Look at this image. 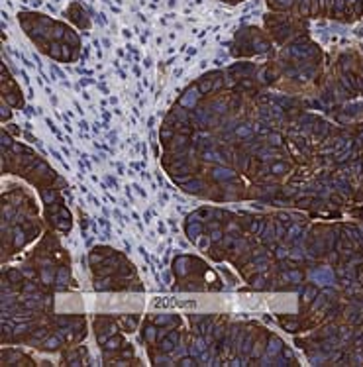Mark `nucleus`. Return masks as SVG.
Returning <instances> with one entry per match:
<instances>
[{
	"instance_id": "1",
	"label": "nucleus",
	"mask_w": 363,
	"mask_h": 367,
	"mask_svg": "<svg viewBox=\"0 0 363 367\" xmlns=\"http://www.w3.org/2000/svg\"><path fill=\"white\" fill-rule=\"evenodd\" d=\"M310 279L314 281V283L318 285H330L334 281V275L330 269H326V267H320V269H312L310 271Z\"/></svg>"
},
{
	"instance_id": "2",
	"label": "nucleus",
	"mask_w": 363,
	"mask_h": 367,
	"mask_svg": "<svg viewBox=\"0 0 363 367\" xmlns=\"http://www.w3.org/2000/svg\"><path fill=\"white\" fill-rule=\"evenodd\" d=\"M212 177L220 183H228V181H234L236 179V173L228 167H216V169H212Z\"/></svg>"
},
{
	"instance_id": "3",
	"label": "nucleus",
	"mask_w": 363,
	"mask_h": 367,
	"mask_svg": "<svg viewBox=\"0 0 363 367\" xmlns=\"http://www.w3.org/2000/svg\"><path fill=\"white\" fill-rule=\"evenodd\" d=\"M189 265H190V259H189V257H185V255L177 257V259H175V263H173L175 275H179V277H185V275H187V273H189Z\"/></svg>"
},
{
	"instance_id": "4",
	"label": "nucleus",
	"mask_w": 363,
	"mask_h": 367,
	"mask_svg": "<svg viewBox=\"0 0 363 367\" xmlns=\"http://www.w3.org/2000/svg\"><path fill=\"white\" fill-rule=\"evenodd\" d=\"M281 351H283V342L279 340V338H271V340L267 342V347H265L267 357H277Z\"/></svg>"
},
{
	"instance_id": "5",
	"label": "nucleus",
	"mask_w": 363,
	"mask_h": 367,
	"mask_svg": "<svg viewBox=\"0 0 363 367\" xmlns=\"http://www.w3.org/2000/svg\"><path fill=\"white\" fill-rule=\"evenodd\" d=\"M196 100H198V91L196 88H189V91L185 92V96L181 98V106L183 108H194Z\"/></svg>"
},
{
	"instance_id": "6",
	"label": "nucleus",
	"mask_w": 363,
	"mask_h": 367,
	"mask_svg": "<svg viewBox=\"0 0 363 367\" xmlns=\"http://www.w3.org/2000/svg\"><path fill=\"white\" fill-rule=\"evenodd\" d=\"M61 342H63V336L61 334H55V336H51V338H47V340L43 342V350L53 351V350H57V347L61 346Z\"/></svg>"
},
{
	"instance_id": "7",
	"label": "nucleus",
	"mask_w": 363,
	"mask_h": 367,
	"mask_svg": "<svg viewBox=\"0 0 363 367\" xmlns=\"http://www.w3.org/2000/svg\"><path fill=\"white\" fill-rule=\"evenodd\" d=\"M261 238L265 239V242H273V239L277 238V230H275V226H273V222L265 224V228H263V232H261Z\"/></svg>"
},
{
	"instance_id": "8",
	"label": "nucleus",
	"mask_w": 363,
	"mask_h": 367,
	"mask_svg": "<svg viewBox=\"0 0 363 367\" xmlns=\"http://www.w3.org/2000/svg\"><path fill=\"white\" fill-rule=\"evenodd\" d=\"M194 122L198 126H208L210 124V112L208 110H196L194 112Z\"/></svg>"
},
{
	"instance_id": "9",
	"label": "nucleus",
	"mask_w": 363,
	"mask_h": 367,
	"mask_svg": "<svg viewBox=\"0 0 363 367\" xmlns=\"http://www.w3.org/2000/svg\"><path fill=\"white\" fill-rule=\"evenodd\" d=\"M69 281V271L61 267V269L57 271V277H55V285H57V289H65V285H67Z\"/></svg>"
},
{
	"instance_id": "10",
	"label": "nucleus",
	"mask_w": 363,
	"mask_h": 367,
	"mask_svg": "<svg viewBox=\"0 0 363 367\" xmlns=\"http://www.w3.org/2000/svg\"><path fill=\"white\" fill-rule=\"evenodd\" d=\"M189 226H187V234H189V238H194L196 239L198 236H200V230H202V224L200 222H193V220H189Z\"/></svg>"
},
{
	"instance_id": "11",
	"label": "nucleus",
	"mask_w": 363,
	"mask_h": 367,
	"mask_svg": "<svg viewBox=\"0 0 363 367\" xmlns=\"http://www.w3.org/2000/svg\"><path fill=\"white\" fill-rule=\"evenodd\" d=\"M283 279L285 281H291V283H300L302 281V273L299 269H291V271H285L283 273Z\"/></svg>"
},
{
	"instance_id": "12",
	"label": "nucleus",
	"mask_w": 363,
	"mask_h": 367,
	"mask_svg": "<svg viewBox=\"0 0 363 367\" xmlns=\"http://www.w3.org/2000/svg\"><path fill=\"white\" fill-rule=\"evenodd\" d=\"M175 347H177V342L173 340V338L167 336V338H163V340H161V351H163V354H171Z\"/></svg>"
},
{
	"instance_id": "13",
	"label": "nucleus",
	"mask_w": 363,
	"mask_h": 367,
	"mask_svg": "<svg viewBox=\"0 0 363 367\" xmlns=\"http://www.w3.org/2000/svg\"><path fill=\"white\" fill-rule=\"evenodd\" d=\"M212 330H214V326H212V322L208 318H204L200 324H198V334L200 336H208V334H212Z\"/></svg>"
},
{
	"instance_id": "14",
	"label": "nucleus",
	"mask_w": 363,
	"mask_h": 367,
	"mask_svg": "<svg viewBox=\"0 0 363 367\" xmlns=\"http://www.w3.org/2000/svg\"><path fill=\"white\" fill-rule=\"evenodd\" d=\"M143 338H145L147 342H155L157 338H159V334H157V328L155 326H145V330H143Z\"/></svg>"
},
{
	"instance_id": "15",
	"label": "nucleus",
	"mask_w": 363,
	"mask_h": 367,
	"mask_svg": "<svg viewBox=\"0 0 363 367\" xmlns=\"http://www.w3.org/2000/svg\"><path fill=\"white\" fill-rule=\"evenodd\" d=\"M300 236H302V228H300V226H291V228L287 230V234H285L287 239H295V238H300Z\"/></svg>"
},
{
	"instance_id": "16",
	"label": "nucleus",
	"mask_w": 363,
	"mask_h": 367,
	"mask_svg": "<svg viewBox=\"0 0 363 367\" xmlns=\"http://www.w3.org/2000/svg\"><path fill=\"white\" fill-rule=\"evenodd\" d=\"M41 281H43L45 285H51L55 281V275H53V271L49 269V267H45V269H41Z\"/></svg>"
},
{
	"instance_id": "17",
	"label": "nucleus",
	"mask_w": 363,
	"mask_h": 367,
	"mask_svg": "<svg viewBox=\"0 0 363 367\" xmlns=\"http://www.w3.org/2000/svg\"><path fill=\"white\" fill-rule=\"evenodd\" d=\"M202 181H198V179H194V181H190V183H187L185 185V191H189V192H198L202 189Z\"/></svg>"
},
{
	"instance_id": "18",
	"label": "nucleus",
	"mask_w": 363,
	"mask_h": 367,
	"mask_svg": "<svg viewBox=\"0 0 363 367\" xmlns=\"http://www.w3.org/2000/svg\"><path fill=\"white\" fill-rule=\"evenodd\" d=\"M251 132H253V128L248 126V124H244V126H238V128H236V135H238V138H248V135H251Z\"/></svg>"
},
{
	"instance_id": "19",
	"label": "nucleus",
	"mask_w": 363,
	"mask_h": 367,
	"mask_svg": "<svg viewBox=\"0 0 363 367\" xmlns=\"http://www.w3.org/2000/svg\"><path fill=\"white\" fill-rule=\"evenodd\" d=\"M104 346H106L108 351H114V350H118V347L122 346V340H120V338H108V342H106Z\"/></svg>"
},
{
	"instance_id": "20",
	"label": "nucleus",
	"mask_w": 363,
	"mask_h": 367,
	"mask_svg": "<svg viewBox=\"0 0 363 367\" xmlns=\"http://www.w3.org/2000/svg\"><path fill=\"white\" fill-rule=\"evenodd\" d=\"M24 242H26V234L22 230H16L14 232V246L20 247V246H24Z\"/></svg>"
},
{
	"instance_id": "21",
	"label": "nucleus",
	"mask_w": 363,
	"mask_h": 367,
	"mask_svg": "<svg viewBox=\"0 0 363 367\" xmlns=\"http://www.w3.org/2000/svg\"><path fill=\"white\" fill-rule=\"evenodd\" d=\"M173 116H175V118L179 120V122H183V124H185V122H189V114H187V112L183 110V106H181V108H175Z\"/></svg>"
},
{
	"instance_id": "22",
	"label": "nucleus",
	"mask_w": 363,
	"mask_h": 367,
	"mask_svg": "<svg viewBox=\"0 0 363 367\" xmlns=\"http://www.w3.org/2000/svg\"><path fill=\"white\" fill-rule=\"evenodd\" d=\"M153 322H155L157 326H163V324H171V322H173V318H171V316H165V314H163V316L159 314V316L153 318Z\"/></svg>"
},
{
	"instance_id": "23",
	"label": "nucleus",
	"mask_w": 363,
	"mask_h": 367,
	"mask_svg": "<svg viewBox=\"0 0 363 367\" xmlns=\"http://www.w3.org/2000/svg\"><path fill=\"white\" fill-rule=\"evenodd\" d=\"M179 365L181 367H193V365H196V361H194V355L190 357V355H185L183 359L179 361Z\"/></svg>"
},
{
	"instance_id": "24",
	"label": "nucleus",
	"mask_w": 363,
	"mask_h": 367,
	"mask_svg": "<svg viewBox=\"0 0 363 367\" xmlns=\"http://www.w3.org/2000/svg\"><path fill=\"white\" fill-rule=\"evenodd\" d=\"M251 347H253V342H251V338H249V336H245V340H244V343H241V350H240V351H244V354H249Z\"/></svg>"
},
{
	"instance_id": "25",
	"label": "nucleus",
	"mask_w": 363,
	"mask_h": 367,
	"mask_svg": "<svg viewBox=\"0 0 363 367\" xmlns=\"http://www.w3.org/2000/svg\"><path fill=\"white\" fill-rule=\"evenodd\" d=\"M275 255H277V259H287L288 255H291V251H288L287 247H277V251H275Z\"/></svg>"
},
{
	"instance_id": "26",
	"label": "nucleus",
	"mask_w": 363,
	"mask_h": 367,
	"mask_svg": "<svg viewBox=\"0 0 363 367\" xmlns=\"http://www.w3.org/2000/svg\"><path fill=\"white\" fill-rule=\"evenodd\" d=\"M204 159L206 161H222V157L216 151H204Z\"/></svg>"
},
{
	"instance_id": "27",
	"label": "nucleus",
	"mask_w": 363,
	"mask_h": 367,
	"mask_svg": "<svg viewBox=\"0 0 363 367\" xmlns=\"http://www.w3.org/2000/svg\"><path fill=\"white\" fill-rule=\"evenodd\" d=\"M193 346L196 347V350L200 351V354H202V351H206V340H204V338H198V340H194Z\"/></svg>"
},
{
	"instance_id": "28",
	"label": "nucleus",
	"mask_w": 363,
	"mask_h": 367,
	"mask_svg": "<svg viewBox=\"0 0 363 367\" xmlns=\"http://www.w3.org/2000/svg\"><path fill=\"white\" fill-rule=\"evenodd\" d=\"M122 322L126 324V328H128V330H134V328H136V324H138V320L134 318V316H132V318L124 316V320H122Z\"/></svg>"
},
{
	"instance_id": "29",
	"label": "nucleus",
	"mask_w": 363,
	"mask_h": 367,
	"mask_svg": "<svg viewBox=\"0 0 363 367\" xmlns=\"http://www.w3.org/2000/svg\"><path fill=\"white\" fill-rule=\"evenodd\" d=\"M285 171H287V163H275L271 167V173H275V175L277 173H285Z\"/></svg>"
},
{
	"instance_id": "30",
	"label": "nucleus",
	"mask_w": 363,
	"mask_h": 367,
	"mask_svg": "<svg viewBox=\"0 0 363 367\" xmlns=\"http://www.w3.org/2000/svg\"><path fill=\"white\" fill-rule=\"evenodd\" d=\"M20 279H22V273H20V271H8V281H12V283H18Z\"/></svg>"
},
{
	"instance_id": "31",
	"label": "nucleus",
	"mask_w": 363,
	"mask_h": 367,
	"mask_svg": "<svg viewBox=\"0 0 363 367\" xmlns=\"http://www.w3.org/2000/svg\"><path fill=\"white\" fill-rule=\"evenodd\" d=\"M196 243H198V247H200V249H204V247H208L210 239H208L206 236H198V238H196Z\"/></svg>"
},
{
	"instance_id": "32",
	"label": "nucleus",
	"mask_w": 363,
	"mask_h": 367,
	"mask_svg": "<svg viewBox=\"0 0 363 367\" xmlns=\"http://www.w3.org/2000/svg\"><path fill=\"white\" fill-rule=\"evenodd\" d=\"M269 142H271V145H281V135L279 134H269Z\"/></svg>"
},
{
	"instance_id": "33",
	"label": "nucleus",
	"mask_w": 363,
	"mask_h": 367,
	"mask_svg": "<svg viewBox=\"0 0 363 367\" xmlns=\"http://www.w3.org/2000/svg\"><path fill=\"white\" fill-rule=\"evenodd\" d=\"M155 363L157 365H171V359L167 355H159V357H155Z\"/></svg>"
},
{
	"instance_id": "34",
	"label": "nucleus",
	"mask_w": 363,
	"mask_h": 367,
	"mask_svg": "<svg viewBox=\"0 0 363 367\" xmlns=\"http://www.w3.org/2000/svg\"><path fill=\"white\" fill-rule=\"evenodd\" d=\"M316 298V291L310 287V289H306L304 291V300H314Z\"/></svg>"
},
{
	"instance_id": "35",
	"label": "nucleus",
	"mask_w": 363,
	"mask_h": 367,
	"mask_svg": "<svg viewBox=\"0 0 363 367\" xmlns=\"http://www.w3.org/2000/svg\"><path fill=\"white\" fill-rule=\"evenodd\" d=\"M288 257H292V259L300 261V259H304V251H300V249H295V251H291V255H288Z\"/></svg>"
},
{
	"instance_id": "36",
	"label": "nucleus",
	"mask_w": 363,
	"mask_h": 367,
	"mask_svg": "<svg viewBox=\"0 0 363 367\" xmlns=\"http://www.w3.org/2000/svg\"><path fill=\"white\" fill-rule=\"evenodd\" d=\"M283 326H285L288 332H295L296 328H299V322H296V320H292V322H283Z\"/></svg>"
},
{
	"instance_id": "37",
	"label": "nucleus",
	"mask_w": 363,
	"mask_h": 367,
	"mask_svg": "<svg viewBox=\"0 0 363 367\" xmlns=\"http://www.w3.org/2000/svg\"><path fill=\"white\" fill-rule=\"evenodd\" d=\"M41 196H43V200H45V202H53L55 198H57V195H55L53 191H51V192H47V191H45V192H43V195H41Z\"/></svg>"
},
{
	"instance_id": "38",
	"label": "nucleus",
	"mask_w": 363,
	"mask_h": 367,
	"mask_svg": "<svg viewBox=\"0 0 363 367\" xmlns=\"http://www.w3.org/2000/svg\"><path fill=\"white\" fill-rule=\"evenodd\" d=\"M112 283L110 279H102V281H96V289H108V285Z\"/></svg>"
},
{
	"instance_id": "39",
	"label": "nucleus",
	"mask_w": 363,
	"mask_h": 367,
	"mask_svg": "<svg viewBox=\"0 0 363 367\" xmlns=\"http://www.w3.org/2000/svg\"><path fill=\"white\" fill-rule=\"evenodd\" d=\"M224 326H220V328H216V330H214V338H216V340H222V338H224Z\"/></svg>"
},
{
	"instance_id": "40",
	"label": "nucleus",
	"mask_w": 363,
	"mask_h": 367,
	"mask_svg": "<svg viewBox=\"0 0 363 367\" xmlns=\"http://www.w3.org/2000/svg\"><path fill=\"white\" fill-rule=\"evenodd\" d=\"M212 110H218V114H222V112L226 110V104H222V102H214V104H212Z\"/></svg>"
},
{
	"instance_id": "41",
	"label": "nucleus",
	"mask_w": 363,
	"mask_h": 367,
	"mask_svg": "<svg viewBox=\"0 0 363 367\" xmlns=\"http://www.w3.org/2000/svg\"><path fill=\"white\" fill-rule=\"evenodd\" d=\"M322 304H324V295H318V296L314 298V308H320Z\"/></svg>"
},
{
	"instance_id": "42",
	"label": "nucleus",
	"mask_w": 363,
	"mask_h": 367,
	"mask_svg": "<svg viewBox=\"0 0 363 367\" xmlns=\"http://www.w3.org/2000/svg\"><path fill=\"white\" fill-rule=\"evenodd\" d=\"M43 336H45V330H38V332H35V336H34V340H31V343H38L39 338H43Z\"/></svg>"
},
{
	"instance_id": "43",
	"label": "nucleus",
	"mask_w": 363,
	"mask_h": 367,
	"mask_svg": "<svg viewBox=\"0 0 363 367\" xmlns=\"http://www.w3.org/2000/svg\"><path fill=\"white\" fill-rule=\"evenodd\" d=\"M2 145H4V147L12 145V139H10V135H8V134H2Z\"/></svg>"
},
{
	"instance_id": "44",
	"label": "nucleus",
	"mask_w": 363,
	"mask_h": 367,
	"mask_svg": "<svg viewBox=\"0 0 363 367\" xmlns=\"http://www.w3.org/2000/svg\"><path fill=\"white\" fill-rule=\"evenodd\" d=\"M251 285L257 287V289H261V287H263V277H257V279H253V281H251Z\"/></svg>"
},
{
	"instance_id": "45",
	"label": "nucleus",
	"mask_w": 363,
	"mask_h": 367,
	"mask_svg": "<svg viewBox=\"0 0 363 367\" xmlns=\"http://www.w3.org/2000/svg\"><path fill=\"white\" fill-rule=\"evenodd\" d=\"M24 293H35V285H34V283H26Z\"/></svg>"
},
{
	"instance_id": "46",
	"label": "nucleus",
	"mask_w": 363,
	"mask_h": 367,
	"mask_svg": "<svg viewBox=\"0 0 363 367\" xmlns=\"http://www.w3.org/2000/svg\"><path fill=\"white\" fill-rule=\"evenodd\" d=\"M102 261V255H96V253H92L90 255V263L92 265H96V263H100Z\"/></svg>"
},
{
	"instance_id": "47",
	"label": "nucleus",
	"mask_w": 363,
	"mask_h": 367,
	"mask_svg": "<svg viewBox=\"0 0 363 367\" xmlns=\"http://www.w3.org/2000/svg\"><path fill=\"white\" fill-rule=\"evenodd\" d=\"M171 135H173V134H171L169 130H163V132H161V139H163V142H167V139H169Z\"/></svg>"
},
{
	"instance_id": "48",
	"label": "nucleus",
	"mask_w": 363,
	"mask_h": 367,
	"mask_svg": "<svg viewBox=\"0 0 363 367\" xmlns=\"http://www.w3.org/2000/svg\"><path fill=\"white\" fill-rule=\"evenodd\" d=\"M222 238H224V236H222L220 230H214V232H212V239H216V242H218V239H222Z\"/></svg>"
},
{
	"instance_id": "49",
	"label": "nucleus",
	"mask_w": 363,
	"mask_h": 367,
	"mask_svg": "<svg viewBox=\"0 0 363 367\" xmlns=\"http://www.w3.org/2000/svg\"><path fill=\"white\" fill-rule=\"evenodd\" d=\"M210 88H212V84H210V83H204L202 87H200V91H202V92H208Z\"/></svg>"
},
{
	"instance_id": "50",
	"label": "nucleus",
	"mask_w": 363,
	"mask_h": 367,
	"mask_svg": "<svg viewBox=\"0 0 363 367\" xmlns=\"http://www.w3.org/2000/svg\"><path fill=\"white\" fill-rule=\"evenodd\" d=\"M59 216H61V218H69V210L61 208V210H59Z\"/></svg>"
},
{
	"instance_id": "51",
	"label": "nucleus",
	"mask_w": 363,
	"mask_h": 367,
	"mask_svg": "<svg viewBox=\"0 0 363 367\" xmlns=\"http://www.w3.org/2000/svg\"><path fill=\"white\" fill-rule=\"evenodd\" d=\"M10 112H8V106H2V118H8Z\"/></svg>"
},
{
	"instance_id": "52",
	"label": "nucleus",
	"mask_w": 363,
	"mask_h": 367,
	"mask_svg": "<svg viewBox=\"0 0 363 367\" xmlns=\"http://www.w3.org/2000/svg\"><path fill=\"white\" fill-rule=\"evenodd\" d=\"M169 338H173L175 342H179V332H171V334H169Z\"/></svg>"
}]
</instances>
